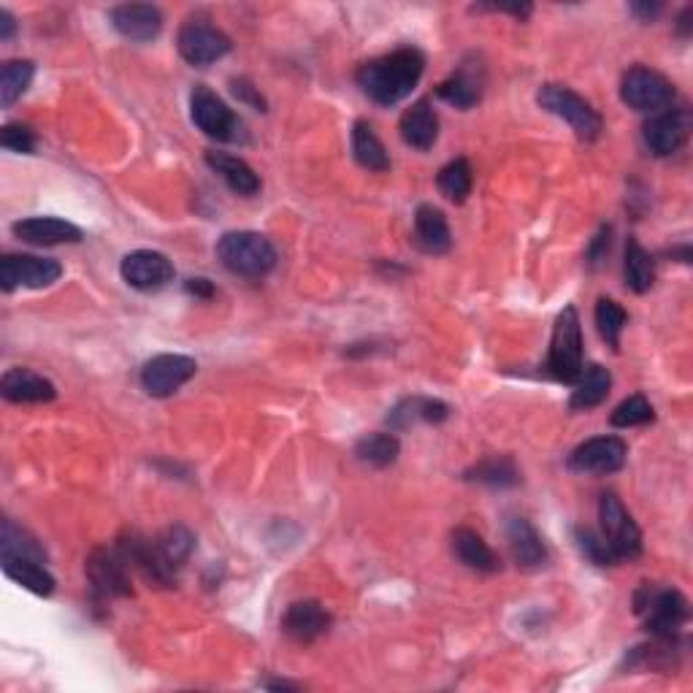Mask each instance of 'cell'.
Returning <instances> with one entry per match:
<instances>
[{
	"label": "cell",
	"instance_id": "ffe728a7",
	"mask_svg": "<svg viewBox=\"0 0 693 693\" xmlns=\"http://www.w3.org/2000/svg\"><path fill=\"white\" fill-rule=\"evenodd\" d=\"M507 542H509V553H513L515 563L522 569H542L544 563L550 561L548 544H544L542 534L531 526V520L520 518H509L507 522Z\"/></svg>",
	"mask_w": 693,
	"mask_h": 693
},
{
	"label": "cell",
	"instance_id": "c3c4849f",
	"mask_svg": "<svg viewBox=\"0 0 693 693\" xmlns=\"http://www.w3.org/2000/svg\"><path fill=\"white\" fill-rule=\"evenodd\" d=\"M266 689H277V691H290V689H298V685H293V683H285V680H282V683H266Z\"/></svg>",
	"mask_w": 693,
	"mask_h": 693
},
{
	"label": "cell",
	"instance_id": "d4e9b609",
	"mask_svg": "<svg viewBox=\"0 0 693 693\" xmlns=\"http://www.w3.org/2000/svg\"><path fill=\"white\" fill-rule=\"evenodd\" d=\"M450 417V407L439 398L426 396H409L402 398L396 407L387 415V426L393 431H404V428L415 426V422H444Z\"/></svg>",
	"mask_w": 693,
	"mask_h": 693
},
{
	"label": "cell",
	"instance_id": "f1b7e54d",
	"mask_svg": "<svg viewBox=\"0 0 693 693\" xmlns=\"http://www.w3.org/2000/svg\"><path fill=\"white\" fill-rule=\"evenodd\" d=\"M466 483H477L487 487H515L520 485V469L509 455H491L463 472Z\"/></svg>",
	"mask_w": 693,
	"mask_h": 693
},
{
	"label": "cell",
	"instance_id": "44dd1931",
	"mask_svg": "<svg viewBox=\"0 0 693 693\" xmlns=\"http://www.w3.org/2000/svg\"><path fill=\"white\" fill-rule=\"evenodd\" d=\"M398 131H402L404 144L413 146V150L428 152L439 139V117L433 111L431 101H417L409 106L402 114V122H398Z\"/></svg>",
	"mask_w": 693,
	"mask_h": 693
},
{
	"label": "cell",
	"instance_id": "7c38bea8",
	"mask_svg": "<svg viewBox=\"0 0 693 693\" xmlns=\"http://www.w3.org/2000/svg\"><path fill=\"white\" fill-rule=\"evenodd\" d=\"M198 372V363L190 355H155L152 361L144 363L141 369V387L150 393L152 398H168L187 385Z\"/></svg>",
	"mask_w": 693,
	"mask_h": 693
},
{
	"label": "cell",
	"instance_id": "83f0119b",
	"mask_svg": "<svg viewBox=\"0 0 693 693\" xmlns=\"http://www.w3.org/2000/svg\"><path fill=\"white\" fill-rule=\"evenodd\" d=\"M352 155H355L358 166H363L366 172L385 174L391 172V157H387L385 144H382L374 128L366 120H358L352 125Z\"/></svg>",
	"mask_w": 693,
	"mask_h": 693
},
{
	"label": "cell",
	"instance_id": "ac0fdd59",
	"mask_svg": "<svg viewBox=\"0 0 693 693\" xmlns=\"http://www.w3.org/2000/svg\"><path fill=\"white\" fill-rule=\"evenodd\" d=\"M20 242L33 244V246H57V244H79L81 242V228H76L74 222L61 220V217H28L11 226Z\"/></svg>",
	"mask_w": 693,
	"mask_h": 693
},
{
	"label": "cell",
	"instance_id": "8992f818",
	"mask_svg": "<svg viewBox=\"0 0 693 693\" xmlns=\"http://www.w3.org/2000/svg\"><path fill=\"white\" fill-rule=\"evenodd\" d=\"M190 120L204 136L211 141H222V144H237L244 141V125L233 109H228V103L217 96L215 90H209L207 85H196L190 92Z\"/></svg>",
	"mask_w": 693,
	"mask_h": 693
},
{
	"label": "cell",
	"instance_id": "bcb514c9",
	"mask_svg": "<svg viewBox=\"0 0 693 693\" xmlns=\"http://www.w3.org/2000/svg\"><path fill=\"white\" fill-rule=\"evenodd\" d=\"M14 31H16L14 16H11L6 9H0V41H9L11 35H14Z\"/></svg>",
	"mask_w": 693,
	"mask_h": 693
},
{
	"label": "cell",
	"instance_id": "4dcf8cb0",
	"mask_svg": "<svg viewBox=\"0 0 693 693\" xmlns=\"http://www.w3.org/2000/svg\"><path fill=\"white\" fill-rule=\"evenodd\" d=\"M624 277L626 287L634 293H648L656 282V266L650 252L645 250L637 239H628L626 242V257H624Z\"/></svg>",
	"mask_w": 693,
	"mask_h": 693
},
{
	"label": "cell",
	"instance_id": "30bf717a",
	"mask_svg": "<svg viewBox=\"0 0 693 693\" xmlns=\"http://www.w3.org/2000/svg\"><path fill=\"white\" fill-rule=\"evenodd\" d=\"M176 50L190 66H211L233 50V41L209 22H187L176 33Z\"/></svg>",
	"mask_w": 693,
	"mask_h": 693
},
{
	"label": "cell",
	"instance_id": "d6a6232c",
	"mask_svg": "<svg viewBox=\"0 0 693 693\" xmlns=\"http://www.w3.org/2000/svg\"><path fill=\"white\" fill-rule=\"evenodd\" d=\"M35 76V63L33 61H9L0 68V106L11 109L22 96L28 92V87L33 85Z\"/></svg>",
	"mask_w": 693,
	"mask_h": 693
},
{
	"label": "cell",
	"instance_id": "60d3db41",
	"mask_svg": "<svg viewBox=\"0 0 693 693\" xmlns=\"http://www.w3.org/2000/svg\"><path fill=\"white\" fill-rule=\"evenodd\" d=\"M231 90H233V96L239 98V101L250 103L255 111H266V98H263L261 90H257V87H252L246 79H231Z\"/></svg>",
	"mask_w": 693,
	"mask_h": 693
},
{
	"label": "cell",
	"instance_id": "52a82bcc",
	"mask_svg": "<svg viewBox=\"0 0 693 693\" xmlns=\"http://www.w3.org/2000/svg\"><path fill=\"white\" fill-rule=\"evenodd\" d=\"M598 520L604 542L618 561H634L642 556V531L615 493H604L598 498Z\"/></svg>",
	"mask_w": 693,
	"mask_h": 693
},
{
	"label": "cell",
	"instance_id": "f35d334b",
	"mask_svg": "<svg viewBox=\"0 0 693 693\" xmlns=\"http://www.w3.org/2000/svg\"><path fill=\"white\" fill-rule=\"evenodd\" d=\"M574 539H578L580 553L588 558L591 563H596V566H613V563H618V558H615L613 550L607 548L602 534H596L593 528L580 526L578 531H574Z\"/></svg>",
	"mask_w": 693,
	"mask_h": 693
},
{
	"label": "cell",
	"instance_id": "6da1fadb",
	"mask_svg": "<svg viewBox=\"0 0 693 693\" xmlns=\"http://www.w3.org/2000/svg\"><path fill=\"white\" fill-rule=\"evenodd\" d=\"M426 70V57L415 46H402L391 55L374 57L358 68L355 81L363 96L377 106H396L404 98L413 96V90Z\"/></svg>",
	"mask_w": 693,
	"mask_h": 693
},
{
	"label": "cell",
	"instance_id": "603a6c76",
	"mask_svg": "<svg viewBox=\"0 0 693 693\" xmlns=\"http://www.w3.org/2000/svg\"><path fill=\"white\" fill-rule=\"evenodd\" d=\"M207 166L217 176H220V179L226 182V185L231 187L233 193H239V196L252 198V196H257V193H261V176L252 172L250 163H244L242 157L228 155V152L209 150L207 152Z\"/></svg>",
	"mask_w": 693,
	"mask_h": 693
},
{
	"label": "cell",
	"instance_id": "7bdbcfd3",
	"mask_svg": "<svg viewBox=\"0 0 693 693\" xmlns=\"http://www.w3.org/2000/svg\"><path fill=\"white\" fill-rule=\"evenodd\" d=\"M474 11H496V14H513L518 20H528L534 11L531 3H487V6H474Z\"/></svg>",
	"mask_w": 693,
	"mask_h": 693
},
{
	"label": "cell",
	"instance_id": "7dc6e473",
	"mask_svg": "<svg viewBox=\"0 0 693 693\" xmlns=\"http://www.w3.org/2000/svg\"><path fill=\"white\" fill-rule=\"evenodd\" d=\"M691 16H693V9L689 6V9H683V14H680V20H678V33L683 35H691Z\"/></svg>",
	"mask_w": 693,
	"mask_h": 693
},
{
	"label": "cell",
	"instance_id": "74e56055",
	"mask_svg": "<svg viewBox=\"0 0 693 693\" xmlns=\"http://www.w3.org/2000/svg\"><path fill=\"white\" fill-rule=\"evenodd\" d=\"M653 417H656L653 404H650L642 393H634V396L624 398V402L615 407L609 422H613L615 428H634V426H648V422H653Z\"/></svg>",
	"mask_w": 693,
	"mask_h": 693
},
{
	"label": "cell",
	"instance_id": "f546056e",
	"mask_svg": "<svg viewBox=\"0 0 693 693\" xmlns=\"http://www.w3.org/2000/svg\"><path fill=\"white\" fill-rule=\"evenodd\" d=\"M437 96L442 98L444 103L466 111L472 109V106H477L480 98H483V81L477 79L474 70L461 68L458 74H452L450 79H444L442 85L437 87Z\"/></svg>",
	"mask_w": 693,
	"mask_h": 693
},
{
	"label": "cell",
	"instance_id": "e0dca14e",
	"mask_svg": "<svg viewBox=\"0 0 693 693\" xmlns=\"http://www.w3.org/2000/svg\"><path fill=\"white\" fill-rule=\"evenodd\" d=\"M328 628H331V613L315 598L293 602L282 615V631L298 645L315 642L322 634H328Z\"/></svg>",
	"mask_w": 693,
	"mask_h": 693
},
{
	"label": "cell",
	"instance_id": "ee69618b",
	"mask_svg": "<svg viewBox=\"0 0 693 693\" xmlns=\"http://www.w3.org/2000/svg\"><path fill=\"white\" fill-rule=\"evenodd\" d=\"M185 290L190 293V296L196 298H204V301H209L211 296H215V285L207 277H193L185 282Z\"/></svg>",
	"mask_w": 693,
	"mask_h": 693
},
{
	"label": "cell",
	"instance_id": "ba28073f",
	"mask_svg": "<svg viewBox=\"0 0 693 693\" xmlns=\"http://www.w3.org/2000/svg\"><path fill=\"white\" fill-rule=\"evenodd\" d=\"M87 583L98 604L111 602V598L131 596V563L117 548H98L87 556L85 563Z\"/></svg>",
	"mask_w": 693,
	"mask_h": 693
},
{
	"label": "cell",
	"instance_id": "277c9868",
	"mask_svg": "<svg viewBox=\"0 0 693 693\" xmlns=\"http://www.w3.org/2000/svg\"><path fill=\"white\" fill-rule=\"evenodd\" d=\"M548 369L558 382H566V385H574L583 377V328H580V315L574 307H563V312L556 317Z\"/></svg>",
	"mask_w": 693,
	"mask_h": 693
},
{
	"label": "cell",
	"instance_id": "1f68e13d",
	"mask_svg": "<svg viewBox=\"0 0 693 693\" xmlns=\"http://www.w3.org/2000/svg\"><path fill=\"white\" fill-rule=\"evenodd\" d=\"M358 461L372 469H387L402 455V442L393 433H366L355 444Z\"/></svg>",
	"mask_w": 693,
	"mask_h": 693
},
{
	"label": "cell",
	"instance_id": "d590c367",
	"mask_svg": "<svg viewBox=\"0 0 693 693\" xmlns=\"http://www.w3.org/2000/svg\"><path fill=\"white\" fill-rule=\"evenodd\" d=\"M155 542H157V550H161V556L166 558V563L174 569V572H179V569L187 563V558L193 556V550H196V537H193L190 528H185V526L166 528Z\"/></svg>",
	"mask_w": 693,
	"mask_h": 693
},
{
	"label": "cell",
	"instance_id": "4fadbf2b",
	"mask_svg": "<svg viewBox=\"0 0 693 693\" xmlns=\"http://www.w3.org/2000/svg\"><path fill=\"white\" fill-rule=\"evenodd\" d=\"M628 444L620 437H593L572 450L569 469L578 474H615L626 466Z\"/></svg>",
	"mask_w": 693,
	"mask_h": 693
},
{
	"label": "cell",
	"instance_id": "484cf974",
	"mask_svg": "<svg viewBox=\"0 0 693 693\" xmlns=\"http://www.w3.org/2000/svg\"><path fill=\"white\" fill-rule=\"evenodd\" d=\"M0 566H3L6 578H11L16 585L35 593V596H52L55 593L57 583L44 561L22 556H0Z\"/></svg>",
	"mask_w": 693,
	"mask_h": 693
},
{
	"label": "cell",
	"instance_id": "cb8c5ba5",
	"mask_svg": "<svg viewBox=\"0 0 693 693\" xmlns=\"http://www.w3.org/2000/svg\"><path fill=\"white\" fill-rule=\"evenodd\" d=\"M452 553H455L458 561L463 563L466 569H472V572H483V574H493L498 572V556L493 553L491 548H487V542L483 537H480L474 528H455L452 531Z\"/></svg>",
	"mask_w": 693,
	"mask_h": 693
},
{
	"label": "cell",
	"instance_id": "d6986e66",
	"mask_svg": "<svg viewBox=\"0 0 693 693\" xmlns=\"http://www.w3.org/2000/svg\"><path fill=\"white\" fill-rule=\"evenodd\" d=\"M0 396L11 404H46L55 402L57 387L33 369L16 366L0 377Z\"/></svg>",
	"mask_w": 693,
	"mask_h": 693
},
{
	"label": "cell",
	"instance_id": "9c48e42d",
	"mask_svg": "<svg viewBox=\"0 0 693 693\" xmlns=\"http://www.w3.org/2000/svg\"><path fill=\"white\" fill-rule=\"evenodd\" d=\"M620 101L639 114H659L674 101V85L659 70L634 66L620 79Z\"/></svg>",
	"mask_w": 693,
	"mask_h": 693
},
{
	"label": "cell",
	"instance_id": "5bb4252c",
	"mask_svg": "<svg viewBox=\"0 0 693 693\" xmlns=\"http://www.w3.org/2000/svg\"><path fill=\"white\" fill-rule=\"evenodd\" d=\"M120 274L133 290L141 293H152L166 287L168 282H174V263L168 261L163 252L155 250H136L131 255L122 257L120 263Z\"/></svg>",
	"mask_w": 693,
	"mask_h": 693
},
{
	"label": "cell",
	"instance_id": "8d00e7d4",
	"mask_svg": "<svg viewBox=\"0 0 693 693\" xmlns=\"http://www.w3.org/2000/svg\"><path fill=\"white\" fill-rule=\"evenodd\" d=\"M593 317H596L598 337H602L604 342L613 346V350H618L620 333H624V328L628 322L626 309L620 307L618 301H613V298H598L596 312H593Z\"/></svg>",
	"mask_w": 693,
	"mask_h": 693
},
{
	"label": "cell",
	"instance_id": "4316f807",
	"mask_svg": "<svg viewBox=\"0 0 693 693\" xmlns=\"http://www.w3.org/2000/svg\"><path fill=\"white\" fill-rule=\"evenodd\" d=\"M609 387H613V374L604 366L593 363L583 372V377L574 382L572 398H569V409L572 413H585V409L598 407L602 402H607Z\"/></svg>",
	"mask_w": 693,
	"mask_h": 693
},
{
	"label": "cell",
	"instance_id": "7a4b0ae2",
	"mask_svg": "<svg viewBox=\"0 0 693 693\" xmlns=\"http://www.w3.org/2000/svg\"><path fill=\"white\" fill-rule=\"evenodd\" d=\"M217 257L231 274L244 279H263L277 266V250L263 233L231 231L217 242Z\"/></svg>",
	"mask_w": 693,
	"mask_h": 693
},
{
	"label": "cell",
	"instance_id": "e575fe53",
	"mask_svg": "<svg viewBox=\"0 0 693 693\" xmlns=\"http://www.w3.org/2000/svg\"><path fill=\"white\" fill-rule=\"evenodd\" d=\"M0 556L35 558V561L46 563V550L41 548L38 539H35L31 531H25L22 526H16L11 518H6L3 528H0Z\"/></svg>",
	"mask_w": 693,
	"mask_h": 693
},
{
	"label": "cell",
	"instance_id": "9a60e30c",
	"mask_svg": "<svg viewBox=\"0 0 693 693\" xmlns=\"http://www.w3.org/2000/svg\"><path fill=\"white\" fill-rule=\"evenodd\" d=\"M689 131H691L689 111L663 109L645 122L642 139L653 155L669 157L674 155V152L683 150L685 141H689Z\"/></svg>",
	"mask_w": 693,
	"mask_h": 693
},
{
	"label": "cell",
	"instance_id": "b9f144b4",
	"mask_svg": "<svg viewBox=\"0 0 693 693\" xmlns=\"http://www.w3.org/2000/svg\"><path fill=\"white\" fill-rule=\"evenodd\" d=\"M609 237H613V228H609V226H602V231H598L596 237H593L588 252H585V261H588L591 266H598V263H602L604 257H607Z\"/></svg>",
	"mask_w": 693,
	"mask_h": 693
},
{
	"label": "cell",
	"instance_id": "3957f363",
	"mask_svg": "<svg viewBox=\"0 0 693 693\" xmlns=\"http://www.w3.org/2000/svg\"><path fill=\"white\" fill-rule=\"evenodd\" d=\"M634 613L642 615L645 631L672 642L680 628L689 624V602L674 588H653L645 583L634 596Z\"/></svg>",
	"mask_w": 693,
	"mask_h": 693
},
{
	"label": "cell",
	"instance_id": "f6af8a7d",
	"mask_svg": "<svg viewBox=\"0 0 693 693\" xmlns=\"http://www.w3.org/2000/svg\"><path fill=\"white\" fill-rule=\"evenodd\" d=\"M631 14L642 22H650L661 14V3H631Z\"/></svg>",
	"mask_w": 693,
	"mask_h": 693
},
{
	"label": "cell",
	"instance_id": "2e32d148",
	"mask_svg": "<svg viewBox=\"0 0 693 693\" xmlns=\"http://www.w3.org/2000/svg\"><path fill=\"white\" fill-rule=\"evenodd\" d=\"M109 20L114 31L128 41L146 44V41L157 38L163 31V14L157 6L152 3H122L109 11Z\"/></svg>",
	"mask_w": 693,
	"mask_h": 693
},
{
	"label": "cell",
	"instance_id": "5b68a950",
	"mask_svg": "<svg viewBox=\"0 0 693 693\" xmlns=\"http://www.w3.org/2000/svg\"><path fill=\"white\" fill-rule=\"evenodd\" d=\"M537 103L542 106L548 114L558 117V120L566 122L580 141H596L602 136L604 122L593 106L585 101L583 96H578L574 90L563 85H542L537 92Z\"/></svg>",
	"mask_w": 693,
	"mask_h": 693
},
{
	"label": "cell",
	"instance_id": "7402d4cb",
	"mask_svg": "<svg viewBox=\"0 0 693 693\" xmlns=\"http://www.w3.org/2000/svg\"><path fill=\"white\" fill-rule=\"evenodd\" d=\"M415 244L426 255H444L452 246V233L448 226V217L431 204H422L415 211Z\"/></svg>",
	"mask_w": 693,
	"mask_h": 693
},
{
	"label": "cell",
	"instance_id": "ab89813d",
	"mask_svg": "<svg viewBox=\"0 0 693 693\" xmlns=\"http://www.w3.org/2000/svg\"><path fill=\"white\" fill-rule=\"evenodd\" d=\"M0 144H3V150H9V152L33 155L38 141H35V133L31 131V128L22 125V122H11V125H3V131H0Z\"/></svg>",
	"mask_w": 693,
	"mask_h": 693
},
{
	"label": "cell",
	"instance_id": "836d02e7",
	"mask_svg": "<svg viewBox=\"0 0 693 693\" xmlns=\"http://www.w3.org/2000/svg\"><path fill=\"white\" fill-rule=\"evenodd\" d=\"M472 185H474V174L466 157H455V161H450L437 176L439 193H442V196L452 204L466 201L469 193H472Z\"/></svg>",
	"mask_w": 693,
	"mask_h": 693
},
{
	"label": "cell",
	"instance_id": "8fae6325",
	"mask_svg": "<svg viewBox=\"0 0 693 693\" xmlns=\"http://www.w3.org/2000/svg\"><path fill=\"white\" fill-rule=\"evenodd\" d=\"M63 277V266L52 257H35V255H3L0 261V287L3 293H14L16 287H41L55 285Z\"/></svg>",
	"mask_w": 693,
	"mask_h": 693
}]
</instances>
